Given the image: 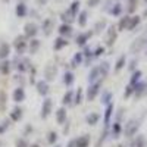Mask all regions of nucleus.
Returning <instances> with one entry per match:
<instances>
[{
	"label": "nucleus",
	"mask_w": 147,
	"mask_h": 147,
	"mask_svg": "<svg viewBox=\"0 0 147 147\" xmlns=\"http://www.w3.org/2000/svg\"><path fill=\"white\" fill-rule=\"evenodd\" d=\"M138 129H140V119H129L125 124V128H122L125 137H128V138L136 136V134L138 132Z\"/></svg>",
	"instance_id": "f257e3e1"
},
{
	"label": "nucleus",
	"mask_w": 147,
	"mask_h": 147,
	"mask_svg": "<svg viewBox=\"0 0 147 147\" xmlns=\"http://www.w3.org/2000/svg\"><path fill=\"white\" fill-rule=\"evenodd\" d=\"M12 66L16 68L19 72H27L28 69H31V62H30V59L28 57H21L19 55L12 60Z\"/></svg>",
	"instance_id": "f03ea898"
},
{
	"label": "nucleus",
	"mask_w": 147,
	"mask_h": 147,
	"mask_svg": "<svg viewBox=\"0 0 147 147\" xmlns=\"http://www.w3.org/2000/svg\"><path fill=\"white\" fill-rule=\"evenodd\" d=\"M13 47H15V50L19 56H22L24 53H25V50L28 49V43H27V37L25 35H18L16 38L13 40Z\"/></svg>",
	"instance_id": "7ed1b4c3"
},
{
	"label": "nucleus",
	"mask_w": 147,
	"mask_h": 147,
	"mask_svg": "<svg viewBox=\"0 0 147 147\" xmlns=\"http://www.w3.org/2000/svg\"><path fill=\"white\" fill-rule=\"evenodd\" d=\"M118 38V30H116V25H109L106 27V46L107 47H112L115 44Z\"/></svg>",
	"instance_id": "20e7f679"
},
{
	"label": "nucleus",
	"mask_w": 147,
	"mask_h": 147,
	"mask_svg": "<svg viewBox=\"0 0 147 147\" xmlns=\"http://www.w3.org/2000/svg\"><path fill=\"white\" fill-rule=\"evenodd\" d=\"M146 44H147V34L138 37L137 40H134V41H132V44H131V47H129V52L136 55V53H138V52L143 50V47H144Z\"/></svg>",
	"instance_id": "39448f33"
},
{
	"label": "nucleus",
	"mask_w": 147,
	"mask_h": 147,
	"mask_svg": "<svg viewBox=\"0 0 147 147\" xmlns=\"http://www.w3.org/2000/svg\"><path fill=\"white\" fill-rule=\"evenodd\" d=\"M100 87H102V81H96L93 84H90V87L87 88V100L91 102L94 100L100 93Z\"/></svg>",
	"instance_id": "423d86ee"
},
{
	"label": "nucleus",
	"mask_w": 147,
	"mask_h": 147,
	"mask_svg": "<svg viewBox=\"0 0 147 147\" xmlns=\"http://www.w3.org/2000/svg\"><path fill=\"white\" fill-rule=\"evenodd\" d=\"M38 32V25H37L35 22H27L25 27H24V35L27 37V38H34Z\"/></svg>",
	"instance_id": "0eeeda50"
},
{
	"label": "nucleus",
	"mask_w": 147,
	"mask_h": 147,
	"mask_svg": "<svg viewBox=\"0 0 147 147\" xmlns=\"http://www.w3.org/2000/svg\"><path fill=\"white\" fill-rule=\"evenodd\" d=\"M146 88H147V82L140 80L137 84H134V93H132V96L136 97V99H140V97H143L146 94Z\"/></svg>",
	"instance_id": "6e6552de"
},
{
	"label": "nucleus",
	"mask_w": 147,
	"mask_h": 147,
	"mask_svg": "<svg viewBox=\"0 0 147 147\" xmlns=\"http://www.w3.org/2000/svg\"><path fill=\"white\" fill-rule=\"evenodd\" d=\"M52 107H53V100L50 99V97H46V99L43 100V106H41V118L43 119H46L49 115H50Z\"/></svg>",
	"instance_id": "1a4fd4ad"
},
{
	"label": "nucleus",
	"mask_w": 147,
	"mask_h": 147,
	"mask_svg": "<svg viewBox=\"0 0 147 147\" xmlns=\"http://www.w3.org/2000/svg\"><path fill=\"white\" fill-rule=\"evenodd\" d=\"M93 35H94V32H93V31H85V32H81V34H78V35H77L75 41H77V44H78L80 47H84L85 44L88 43V40L91 38Z\"/></svg>",
	"instance_id": "9d476101"
},
{
	"label": "nucleus",
	"mask_w": 147,
	"mask_h": 147,
	"mask_svg": "<svg viewBox=\"0 0 147 147\" xmlns=\"http://www.w3.org/2000/svg\"><path fill=\"white\" fill-rule=\"evenodd\" d=\"M56 75H57V68L55 65H47L46 69H44V78H46V81L47 82L53 81L56 78Z\"/></svg>",
	"instance_id": "9b49d317"
},
{
	"label": "nucleus",
	"mask_w": 147,
	"mask_h": 147,
	"mask_svg": "<svg viewBox=\"0 0 147 147\" xmlns=\"http://www.w3.org/2000/svg\"><path fill=\"white\" fill-rule=\"evenodd\" d=\"M35 88H37V93L40 96H47L49 91H50V87H49V82L46 80H41V81H37L35 84Z\"/></svg>",
	"instance_id": "f8f14e48"
},
{
	"label": "nucleus",
	"mask_w": 147,
	"mask_h": 147,
	"mask_svg": "<svg viewBox=\"0 0 147 147\" xmlns=\"http://www.w3.org/2000/svg\"><path fill=\"white\" fill-rule=\"evenodd\" d=\"M15 13L18 18H25L28 15V5L27 2H19L15 7Z\"/></svg>",
	"instance_id": "ddd939ff"
},
{
	"label": "nucleus",
	"mask_w": 147,
	"mask_h": 147,
	"mask_svg": "<svg viewBox=\"0 0 147 147\" xmlns=\"http://www.w3.org/2000/svg\"><path fill=\"white\" fill-rule=\"evenodd\" d=\"M57 31H59V35H60V37H65V38H68V37L72 35L74 28H72L71 24H62V25L57 28Z\"/></svg>",
	"instance_id": "4468645a"
},
{
	"label": "nucleus",
	"mask_w": 147,
	"mask_h": 147,
	"mask_svg": "<svg viewBox=\"0 0 147 147\" xmlns=\"http://www.w3.org/2000/svg\"><path fill=\"white\" fill-rule=\"evenodd\" d=\"M53 28H55V21H53L52 18L44 19L43 25H41L43 34H44V35H50V34H52V31H53Z\"/></svg>",
	"instance_id": "2eb2a0df"
},
{
	"label": "nucleus",
	"mask_w": 147,
	"mask_h": 147,
	"mask_svg": "<svg viewBox=\"0 0 147 147\" xmlns=\"http://www.w3.org/2000/svg\"><path fill=\"white\" fill-rule=\"evenodd\" d=\"M96 81H103V78H102V75H100L99 66L91 68V71H90V74H88V82L93 84V82H96Z\"/></svg>",
	"instance_id": "dca6fc26"
},
{
	"label": "nucleus",
	"mask_w": 147,
	"mask_h": 147,
	"mask_svg": "<svg viewBox=\"0 0 147 147\" xmlns=\"http://www.w3.org/2000/svg\"><path fill=\"white\" fill-rule=\"evenodd\" d=\"M112 115H113V103H109V105H106L105 116H103V119H105V128L110 127V118H112Z\"/></svg>",
	"instance_id": "f3484780"
},
{
	"label": "nucleus",
	"mask_w": 147,
	"mask_h": 147,
	"mask_svg": "<svg viewBox=\"0 0 147 147\" xmlns=\"http://www.w3.org/2000/svg\"><path fill=\"white\" fill-rule=\"evenodd\" d=\"M141 22V16L138 15H134V16H129V21H128V25H127V30L128 31H134Z\"/></svg>",
	"instance_id": "a211bd4d"
},
{
	"label": "nucleus",
	"mask_w": 147,
	"mask_h": 147,
	"mask_svg": "<svg viewBox=\"0 0 147 147\" xmlns=\"http://www.w3.org/2000/svg\"><path fill=\"white\" fill-rule=\"evenodd\" d=\"M68 44H69V41L65 38V37H60L59 35L57 38L55 40V43H53V49H55L56 52H59V50H62L63 47H66Z\"/></svg>",
	"instance_id": "6ab92c4d"
},
{
	"label": "nucleus",
	"mask_w": 147,
	"mask_h": 147,
	"mask_svg": "<svg viewBox=\"0 0 147 147\" xmlns=\"http://www.w3.org/2000/svg\"><path fill=\"white\" fill-rule=\"evenodd\" d=\"M12 97H13V100L16 103H21L25 100V90H24L22 87H18L13 90V94H12Z\"/></svg>",
	"instance_id": "aec40b11"
},
{
	"label": "nucleus",
	"mask_w": 147,
	"mask_h": 147,
	"mask_svg": "<svg viewBox=\"0 0 147 147\" xmlns=\"http://www.w3.org/2000/svg\"><path fill=\"white\" fill-rule=\"evenodd\" d=\"M110 134H112L113 138H119V136L122 134V125H121L119 121H115L112 124V127H110Z\"/></svg>",
	"instance_id": "412c9836"
},
{
	"label": "nucleus",
	"mask_w": 147,
	"mask_h": 147,
	"mask_svg": "<svg viewBox=\"0 0 147 147\" xmlns=\"http://www.w3.org/2000/svg\"><path fill=\"white\" fill-rule=\"evenodd\" d=\"M75 146L77 147H88L90 146V136L88 134H84V136L75 138Z\"/></svg>",
	"instance_id": "4be33fe9"
},
{
	"label": "nucleus",
	"mask_w": 147,
	"mask_h": 147,
	"mask_svg": "<svg viewBox=\"0 0 147 147\" xmlns=\"http://www.w3.org/2000/svg\"><path fill=\"white\" fill-rule=\"evenodd\" d=\"M75 16H77V15H74L72 12L68 9V10H65L63 13L60 15V19H62L63 24H71V25H72V22L75 21Z\"/></svg>",
	"instance_id": "5701e85b"
},
{
	"label": "nucleus",
	"mask_w": 147,
	"mask_h": 147,
	"mask_svg": "<svg viewBox=\"0 0 147 147\" xmlns=\"http://www.w3.org/2000/svg\"><path fill=\"white\" fill-rule=\"evenodd\" d=\"M9 55H10V46L6 41H2L0 43V60L6 59Z\"/></svg>",
	"instance_id": "b1692460"
},
{
	"label": "nucleus",
	"mask_w": 147,
	"mask_h": 147,
	"mask_svg": "<svg viewBox=\"0 0 147 147\" xmlns=\"http://www.w3.org/2000/svg\"><path fill=\"white\" fill-rule=\"evenodd\" d=\"M56 121H57V124H65L66 122V109L65 107H59L56 110Z\"/></svg>",
	"instance_id": "393cba45"
},
{
	"label": "nucleus",
	"mask_w": 147,
	"mask_h": 147,
	"mask_svg": "<svg viewBox=\"0 0 147 147\" xmlns=\"http://www.w3.org/2000/svg\"><path fill=\"white\" fill-rule=\"evenodd\" d=\"M10 68H12V63L9 62L7 59H2V60H0V74L7 75V74L10 72Z\"/></svg>",
	"instance_id": "a878e982"
},
{
	"label": "nucleus",
	"mask_w": 147,
	"mask_h": 147,
	"mask_svg": "<svg viewBox=\"0 0 147 147\" xmlns=\"http://www.w3.org/2000/svg\"><path fill=\"white\" fill-rule=\"evenodd\" d=\"M22 115H24V109L19 107V106H16V107L10 112V121H15V122H16V121H21Z\"/></svg>",
	"instance_id": "bb28decb"
},
{
	"label": "nucleus",
	"mask_w": 147,
	"mask_h": 147,
	"mask_svg": "<svg viewBox=\"0 0 147 147\" xmlns=\"http://www.w3.org/2000/svg\"><path fill=\"white\" fill-rule=\"evenodd\" d=\"M40 40H37V38H31L30 40V43H28V50H30V53L31 55H35L37 53V50L40 49Z\"/></svg>",
	"instance_id": "cd10ccee"
},
{
	"label": "nucleus",
	"mask_w": 147,
	"mask_h": 147,
	"mask_svg": "<svg viewBox=\"0 0 147 147\" xmlns=\"http://www.w3.org/2000/svg\"><path fill=\"white\" fill-rule=\"evenodd\" d=\"M131 147H146V138L144 136H134V140L131 141Z\"/></svg>",
	"instance_id": "c85d7f7f"
},
{
	"label": "nucleus",
	"mask_w": 147,
	"mask_h": 147,
	"mask_svg": "<svg viewBox=\"0 0 147 147\" xmlns=\"http://www.w3.org/2000/svg\"><path fill=\"white\" fill-rule=\"evenodd\" d=\"M122 10H124V7H122V5L118 2V3H115V5H112L109 7V13L113 15V16H119L122 13Z\"/></svg>",
	"instance_id": "c756f323"
},
{
	"label": "nucleus",
	"mask_w": 147,
	"mask_h": 147,
	"mask_svg": "<svg viewBox=\"0 0 147 147\" xmlns=\"http://www.w3.org/2000/svg\"><path fill=\"white\" fill-rule=\"evenodd\" d=\"M82 62H84V55H82V52H78V53H75V56L72 57L71 66H72V68H77V66L81 65Z\"/></svg>",
	"instance_id": "7c9ffc66"
},
{
	"label": "nucleus",
	"mask_w": 147,
	"mask_h": 147,
	"mask_svg": "<svg viewBox=\"0 0 147 147\" xmlns=\"http://www.w3.org/2000/svg\"><path fill=\"white\" fill-rule=\"evenodd\" d=\"M85 121H87V124H88V125H96L97 122L100 121V115L97 113V112H91V113H88V115H87Z\"/></svg>",
	"instance_id": "2f4dec72"
},
{
	"label": "nucleus",
	"mask_w": 147,
	"mask_h": 147,
	"mask_svg": "<svg viewBox=\"0 0 147 147\" xmlns=\"http://www.w3.org/2000/svg\"><path fill=\"white\" fill-rule=\"evenodd\" d=\"M128 21H129V15H124V16H122V18L119 19L118 25H116V30H118V32H119V31H124V30H127Z\"/></svg>",
	"instance_id": "473e14b6"
},
{
	"label": "nucleus",
	"mask_w": 147,
	"mask_h": 147,
	"mask_svg": "<svg viewBox=\"0 0 147 147\" xmlns=\"http://www.w3.org/2000/svg\"><path fill=\"white\" fill-rule=\"evenodd\" d=\"M106 27H107V24H106V21H105V19H102V21H97V22L94 24L93 32H94V34H100L103 30H106Z\"/></svg>",
	"instance_id": "72a5a7b5"
},
{
	"label": "nucleus",
	"mask_w": 147,
	"mask_h": 147,
	"mask_svg": "<svg viewBox=\"0 0 147 147\" xmlns=\"http://www.w3.org/2000/svg\"><path fill=\"white\" fill-rule=\"evenodd\" d=\"M97 66H99V69H100V75H102V78L105 80V78L107 77L109 71H110V63H109V62H102L100 65H97Z\"/></svg>",
	"instance_id": "f704fd0d"
},
{
	"label": "nucleus",
	"mask_w": 147,
	"mask_h": 147,
	"mask_svg": "<svg viewBox=\"0 0 147 147\" xmlns=\"http://www.w3.org/2000/svg\"><path fill=\"white\" fill-rule=\"evenodd\" d=\"M112 97H113V94L110 93V91H107V90H105L103 93H102V97H100V102H102V105H109V103H112Z\"/></svg>",
	"instance_id": "c9c22d12"
},
{
	"label": "nucleus",
	"mask_w": 147,
	"mask_h": 147,
	"mask_svg": "<svg viewBox=\"0 0 147 147\" xmlns=\"http://www.w3.org/2000/svg\"><path fill=\"white\" fill-rule=\"evenodd\" d=\"M141 77H143V72L140 71V69H136V71H132V74H131V78H129V84H137L140 80H141Z\"/></svg>",
	"instance_id": "e433bc0d"
},
{
	"label": "nucleus",
	"mask_w": 147,
	"mask_h": 147,
	"mask_svg": "<svg viewBox=\"0 0 147 147\" xmlns=\"http://www.w3.org/2000/svg\"><path fill=\"white\" fill-rule=\"evenodd\" d=\"M127 65V56L125 55H122V56H119L118 57V60H116V63H115V71L116 72H119L122 68H124Z\"/></svg>",
	"instance_id": "4c0bfd02"
},
{
	"label": "nucleus",
	"mask_w": 147,
	"mask_h": 147,
	"mask_svg": "<svg viewBox=\"0 0 147 147\" xmlns=\"http://www.w3.org/2000/svg\"><path fill=\"white\" fill-rule=\"evenodd\" d=\"M87 21H88L87 10L80 12V13H78V24H80V27H85V25H87Z\"/></svg>",
	"instance_id": "58836bf2"
},
{
	"label": "nucleus",
	"mask_w": 147,
	"mask_h": 147,
	"mask_svg": "<svg viewBox=\"0 0 147 147\" xmlns=\"http://www.w3.org/2000/svg\"><path fill=\"white\" fill-rule=\"evenodd\" d=\"M74 80H75V78H74V74L71 71L63 74V84L66 85V87H71V85L74 84Z\"/></svg>",
	"instance_id": "ea45409f"
},
{
	"label": "nucleus",
	"mask_w": 147,
	"mask_h": 147,
	"mask_svg": "<svg viewBox=\"0 0 147 147\" xmlns=\"http://www.w3.org/2000/svg\"><path fill=\"white\" fill-rule=\"evenodd\" d=\"M74 94H75V93L71 91V90L65 93V96H63V100H62V103H63L65 106H69V105H72V103H74Z\"/></svg>",
	"instance_id": "a19ab883"
},
{
	"label": "nucleus",
	"mask_w": 147,
	"mask_h": 147,
	"mask_svg": "<svg viewBox=\"0 0 147 147\" xmlns=\"http://www.w3.org/2000/svg\"><path fill=\"white\" fill-rule=\"evenodd\" d=\"M80 5H81V3H80V0H74V2L69 5V10L72 12L74 15H77V13H78V10H80Z\"/></svg>",
	"instance_id": "79ce46f5"
},
{
	"label": "nucleus",
	"mask_w": 147,
	"mask_h": 147,
	"mask_svg": "<svg viewBox=\"0 0 147 147\" xmlns=\"http://www.w3.org/2000/svg\"><path fill=\"white\" fill-rule=\"evenodd\" d=\"M81 102H82V90L78 88L77 93L74 94V103H72V105H75V106H77V105H80Z\"/></svg>",
	"instance_id": "37998d69"
},
{
	"label": "nucleus",
	"mask_w": 147,
	"mask_h": 147,
	"mask_svg": "<svg viewBox=\"0 0 147 147\" xmlns=\"http://www.w3.org/2000/svg\"><path fill=\"white\" fill-rule=\"evenodd\" d=\"M136 9H137V0H128V6H127L128 13H134Z\"/></svg>",
	"instance_id": "c03bdc74"
},
{
	"label": "nucleus",
	"mask_w": 147,
	"mask_h": 147,
	"mask_svg": "<svg viewBox=\"0 0 147 147\" xmlns=\"http://www.w3.org/2000/svg\"><path fill=\"white\" fill-rule=\"evenodd\" d=\"M9 127H10V119H3L2 122H0V134L6 132Z\"/></svg>",
	"instance_id": "a18cd8bd"
},
{
	"label": "nucleus",
	"mask_w": 147,
	"mask_h": 147,
	"mask_svg": "<svg viewBox=\"0 0 147 147\" xmlns=\"http://www.w3.org/2000/svg\"><path fill=\"white\" fill-rule=\"evenodd\" d=\"M6 100H7V96L5 91H0V112L6 107Z\"/></svg>",
	"instance_id": "49530a36"
},
{
	"label": "nucleus",
	"mask_w": 147,
	"mask_h": 147,
	"mask_svg": "<svg viewBox=\"0 0 147 147\" xmlns=\"http://www.w3.org/2000/svg\"><path fill=\"white\" fill-rule=\"evenodd\" d=\"M56 141H57V132H55V131L49 132L47 134V143L49 144H55Z\"/></svg>",
	"instance_id": "de8ad7c7"
},
{
	"label": "nucleus",
	"mask_w": 147,
	"mask_h": 147,
	"mask_svg": "<svg viewBox=\"0 0 147 147\" xmlns=\"http://www.w3.org/2000/svg\"><path fill=\"white\" fill-rule=\"evenodd\" d=\"M105 53V47L103 46H97L96 49H93V57L96 59V57H99V56H102Z\"/></svg>",
	"instance_id": "09e8293b"
},
{
	"label": "nucleus",
	"mask_w": 147,
	"mask_h": 147,
	"mask_svg": "<svg viewBox=\"0 0 147 147\" xmlns=\"http://www.w3.org/2000/svg\"><path fill=\"white\" fill-rule=\"evenodd\" d=\"M132 93H134V85H132V84H128L127 87H125V93H124V96H125V97H131Z\"/></svg>",
	"instance_id": "8fccbe9b"
},
{
	"label": "nucleus",
	"mask_w": 147,
	"mask_h": 147,
	"mask_svg": "<svg viewBox=\"0 0 147 147\" xmlns=\"http://www.w3.org/2000/svg\"><path fill=\"white\" fill-rule=\"evenodd\" d=\"M137 63H138V60H137V59H132L131 62L128 63V69H129V72H132V71H136V69H137Z\"/></svg>",
	"instance_id": "3c124183"
},
{
	"label": "nucleus",
	"mask_w": 147,
	"mask_h": 147,
	"mask_svg": "<svg viewBox=\"0 0 147 147\" xmlns=\"http://www.w3.org/2000/svg\"><path fill=\"white\" fill-rule=\"evenodd\" d=\"M102 0H87V6L88 7H96V6H99L100 5Z\"/></svg>",
	"instance_id": "603ef678"
},
{
	"label": "nucleus",
	"mask_w": 147,
	"mask_h": 147,
	"mask_svg": "<svg viewBox=\"0 0 147 147\" xmlns=\"http://www.w3.org/2000/svg\"><path fill=\"white\" fill-rule=\"evenodd\" d=\"M16 147H30V146H28V143H27L25 138H19L16 141Z\"/></svg>",
	"instance_id": "864d4df0"
},
{
	"label": "nucleus",
	"mask_w": 147,
	"mask_h": 147,
	"mask_svg": "<svg viewBox=\"0 0 147 147\" xmlns=\"http://www.w3.org/2000/svg\"><path fill=\"white\" fill-rule=\"evenodd\" d=\"M124 112H125V110H124V109H119V112L116 113V121H119V122H121V119H122V116H124Z\"/></svg>",
	"instance_id": "5fc2aeb1"
},
{
	"label": "nucleus",
	"mask_w": 147,
	"mask_h": 147,
	"mask_svg": "<svg viewBox=\"0 0 147 147\" xmlns=\"http://www.w3.org/2000/svg\"><path fill=\"white\" fill-rule=\"evenodd\" d=\"M66 147H77V146H75V138L69 140V143H68V146H66Z\"/></svg>",
	"instance_id": "6e6d98bb"
},
{
	"label": "nucleus",
	"mask_w": 147,
	"mask_h": 147,
	"mask_svg": "<svg viewBox=\"0 0 147 147\" xmlns=\"http://www.w3.org/2000/svg\"><path fill=\"white\" fill-rule=\"evenodd\" d=\"M47 2H49V0H37V3H38V5H41V6H44Z\"/></svg>",
	"instance_id": "4d7b16f0"
},
{
	"label": "nucleus",
	"mask_w": 147,
	"mask_h": 147,
	"mask_svg": "<svg viewBox=\"0 0 147 147\" xmlns=\"http://www.w3.org/2000/svg\"><path fill=\"white\" fill-rule=\"evenodd\" d=\"M30 147H40L38 144H32V146H30Z\"/></svg>",
	"instance_id": "13d9d810"
},
{
	"label": "nucleus",
	"mask_w": 147,
	"mask_h": 147,
	"mask_svg": "<svg viewBox=\"0 0 147 147\" xmlns=\"http://www.w3.org/2000/svg\"><path fill=\"white\" fill-rule=\"evenodd\" d=\"M2 2H3V3H9V2H10V0H2Z\"/></svg>",
	"instance_id": "bf43d9fd"
},
{
	"label": "nucleus",
	"mask_w": 147,
	"mask_h": 147,
	"mask_svg": "<svg viewBox=\"0 0 147 147\" xmlns=\"http://www.w3.org/2000/svg\"><path fill=\"white\" fill-rule=\"evenodd\" d=\"M18 2H27V0H18Z\"/></svg>",
	"instance_id": "052dcab7"
},
{
	"label": "nucleus",
	"mask_w": 147,
	"mask_h": 147,
	"mask_svg": "<svg viewBox=\"0 0 147 147\" xmlns=\"http://www.w3.org/2000/svg\"><path fill=\"white\" fill-rule=\"evenodd\" d=\"M55 147H60V146H55Z\"/></svg>",
	"instance_id": "680f3d73"
},
{
	"label": "nucleus",
	"mask_w": 147,
	"mask_h": 147,
	"mask_svg": "<svg viewBox=\"0 0 147 147\" xmlns=\"http://www.w3.org/2000/svg\"><path fill=\"white\" fill-rule=\"evenodd\" d=\"M146 94H147V88H146Z\"/></svg>",
	"instance_id": "e2e57ef3"
},
{
	"label": "nucleus",
	"mask_w": 147,
	"mask_h": 147,
	"mask_svg": "<svg viewBox=\"0 0 147 147\" xmlns=\"http://www.w3.org/2000/svg\"><path fill=\"white\" fill-rule=\"evenodd\" d=\"M146 53H147V50H146Z\"/></svg>",
	"instance_id": "0e129e2a"
}]
</instances>
